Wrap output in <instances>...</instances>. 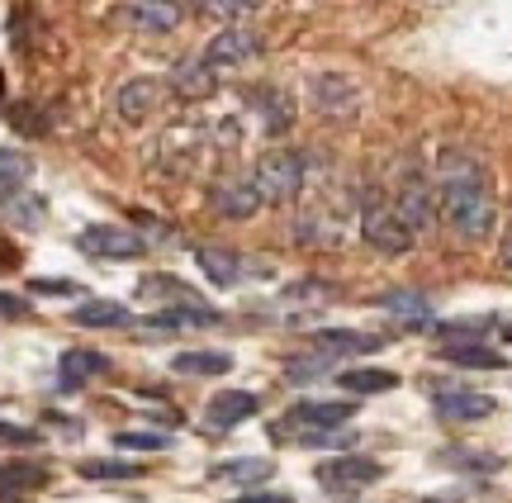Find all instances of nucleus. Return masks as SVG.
<instances>
[{
    "label": "nucleus",
    "mask_w": 512,
    "mask_h": 503,
    "mask_svg": "<svg viewBox=\"0 0 512 503\" xmlns=\"http://www.w3.org/2000/svg\"><path fill=\"white\" fill-rule=\"evenodd\" d=\"M309 105L323 114V119H351V114L361 110V91H356V81L342 72H313Z\"/></svg>",
    "instance_id": "0eeeda50"
},
{
    "label": "nucleus",
    "mask_w": 512,
    "mask_h": 503,
    "mask_svg": "<svg viewBox=\"0 0 512 503\" xmlns=\"http://www.w3.org/2000/svg\"><path fill=\"white\" fill-rule=\"evenodd\" d=\"M195 261H200V271L219 290H233L242 276H247V257H238V252H228V247H195Z\"/></svg>",
    "instance_id": "a211bd4d"
},
{
    "label": "nucleus",
    "mask_w": 512,
    "mask_h": 503,
    "mask_svg": "<svg viewBox=\"0 0 512 503\" xmlns=\"http://www.w3.org/2000/svg\"><path fill=\"white\" fill-rule=\"evenodd\" d=\"M261 34H252V29H223V34H214L209 43H204V62L214 67V72H223V67H247V62H256L261 57Z\"/></svg>",
    "instance_id": "6e6552de"
},
{
    "label": "nucleus",
    "mask_w": 512,
    "mask_h": 503,
    "mask_svg": "<svg viewBox=\"0 0 512 503\" xmlns=\"http://www.w3.org/2000/svg\"><path fill=\"white\" fill-rule=\"evenodd\" d=\"M252 186H256V195H261V205H290V200H299V190L309 186L304 152H294V148L261 152L252 167Z\"/></svg>",
    "instance_id": "f03ea898"
},
{
    "label": "nucleus",
    "mask_w": 512,
    "mask_h": 503,
    "mask_svg": "<svg viewBox=\"0 0 512 503\" xmlns=\"http://www.w3.org/2000/svg\"><path fill=\"white\" fill-rule=\"evenodd\" d=\"M261 0H195V10L209 19H242V15H252Z\"/></svg>",
    "instance_id": "473e14b6"
},
{
    "label": "nucleus",
    "mask_w": 512,
    "mask_h": 503,
    "mask_svg": "<svg viewBox=\"0 0 512 503\" xmlns=\"http://www.w3.org/2000/svg\"><path fill=\"white\" fill-rule=\"evenodd\" d=\"M256 409H261V399L252 390H219L204 409V423H209V432H228L238 428L242 418H252Z\"/></svg>",
    "instance_id": "ddd939ff"
},
{
    "label": "nucleus",
    "mask_w": 512,
    "mask_h": 503,
    "mask_svg": "<svg viewBox=\"0 0 512 503\" xmlns=\"http://www.w3.org/2000/svg\"><path fill=\"white\" fill-rule=\"evenodd\" d=\"M29 176H34V162L15 148H0V200H10L19 190H29Z\"/></svg>",
    "instance_id": "a878e982"
},
{
    "label": "nucleus",
    "mask_w": 512,
    "mask_h": 503,
    "mask_svg": "<svg viewBox=\"0 0 512 503\" xmlns=\"http://www.w3.org/2000/svg\"><path fill=\"white\" fill-rule=\"evenodd\" d=\"M361 238H366L380 257H403L418 233L399 219V209L389 205V195H380L375 186H366L361 190Z\"/></svg>",
    "instance_id": "7ed1b4c3"
},
{
    "label": "nucleus",
    "mask_w": 512,
    "mask_h": 503,
    "mask_svg": "<svg viewBox=\"0 0 512 503\" xmlns=\"http://www.w3.org/2000/svg\"><path fill=\"white\" fill-rule=\"evenodd\" d=\"M214 323H219V309L209 304H176V309H157L143 318L147 333H185V328H214Z\"/></svg>",
    "instance_id": "dca6fc26"
},
{
    "label": "nucleus",
    "mask_w": 512,
    "mask_h": 503,
    "mask_svg": "<svg viewBox=\"0 0 512 503\" xmlns=\"http://www.w3.org/2000/svg\"><path fill=\"white\" fill-rule=\"evenodd\" d=\"M29 314H34V304H29V299L5 295V290H0V318H29Z\"/></svg>",
    "instance_id": "58836bf2"
},
{
    "label": "nucleus",
    "mask_w": 512,
    "mask_h": 503,
    "mask_svg": "<svg viewBox=\"0 0 512 503\" xmlns=\"http://www.w3.org/2000/svg\"><path fill=\"white\" fill-rule=\"evenodd\" d=\"M337 385L351 394H384L399 385V375L394 371H380V366H361V371H342L337 375Z\"/></svg>",
    "instance_id": "c85d7f7f"
},
{
    "label": "nucleus",
    "mask_w": 512,
    "mask_h": 503,
    "mask_svg": "<svg viewBox=\"0 0 512 503\" xmlns=\"http://www.w3.org/2000/svg\"><path fill=\"white\" fill-rule=\"evenodd\" d=\"M0 209H5L19 228H38L43 224V214H48V205H43L38 195H29V190H19V195H10V200H0Z\"/></svg>",
    "instance_id": "c756f323"
},
{
    "label": "nucleus",
    "mask_w": 512,
    "mask_h": 503,
    "mask_svg": "<svg viewBox=\"0 0 512 503\" xmlns=\"http://www.w3.org/2000/svg\"><path fill=\"white\" fill-rule=\"evenodd\" d=\"M389 318H399L403 328H427L432 323V304H427V295H418V290H389V295L375 299Z\"/></svg>",
    "instance_id": "6ab92c4d"
},
{
    "label": "nucleus",
    "mask_w": 512,
    "mask_h": 503,
    "mask_svg": "<svg viewBox=\"0 0 512 503\" xmlns=\"http://www.w3.org/2000/svg\"><path fill=\"white\" fill-rule=\"evenodd\" d=\"M0 100H5V81H0Z\"/></svg>",
    "instance_id": "c03bdc74"
},
{
    "label": "nucleus",
    "mask_w": 512,
    "mask_h": 503,
    "mask_svg": "<svg viewBox=\"0 0 512 503\" xmlns=\"http://www.w3.org/2000/svg\"><path fill=\"white\" fill-rule=\"evenodd\" d=\"M209 209L219 219H233V224L252 219L256 209H261V195H256L252 176H223V181H214L209 186Z\"/></svg>",
    "instance_id": "1a4fd4ad"
},
{
    "label": "nucleus",
    "mask_w": 512,
    "mask_h": 503,
    "mask_svg": "<svg viewBox=\"0 0 512 503\" xmlns=\"http://www.w3.org/2000/svg\"><path fill=\"white\" fill-rule=\"evenodd\" d=\"M233 503H294L290 494H271V489H252V494H238Z\"/></svg>",
    "instance_id": "a19ab883"
},
{
    "label": "nucleus",
    "mask_w": 512,
    "mask_h": 503,
    "mask_svg": "<svg viewBox=\"0 0 512 503\" xmlns=\"http://www.w3.org/2000/svg\"><path fill=\"white\" fill-rule=\"evenodd\" d=\"M10 119H15V129H19V133H43V129H48V124H43V119L34 114V105H19V110L10 114Z\"/></svg>",
    "instance_id": "ea45409f"
},
{
    "label": "nucleus",
    "mask_w": 512,
    "mask_h": 503,
    "mask_svg": "<svg viewBox=\"0 0 512 503\" xmlns=\"http://www.w3.org/2000/svg\"><path fill=\"white\" fill-rule=\"evenodd\" d=\"M337 290H332L328 280H299V285H290L285 290V299H309V304H318V299H332Z\"/></svg>",
    "instance_id": "e433bc0d"
},
{
    "label": "nucleus",
    "mask_w": 512,
    "mask_h": 503,
    "mask_svg": "<svg viewBox=\"0 0 512 503\" xmlns=\"http://www.w3.org/2000/svg\"><path fill=\"white\" fill-rule=\"evenodd\" d=\"M29 290L34 295H81L76 280H29Z\"/></svg>",
    "instance_id": "4c0bfd02"
},
{
    "label": "nucleus",
    "mask_w": 512,
    "mask_h": 503,
    "mask_svg": "<svg viewBox=\"0 0 512 503\" xmlns=\"http://www.w3.org/2000/svg\"><path fill=\"white\" fill-rule=\"evenodd\" d=\"M53 480L48 466H34V461H10V466H0V499H15V494H34Z\"/></svg>",
    "instance_id": "5701e85b"
},
{
    "label": "nucleus",
    "mask_w": 512,
    "mask_h": 503,
    "mask_svg": "<svg viewBox=\"0 0 512 503\" xmlns=\"http://www.w3.org/2000/svg\"><path fill=\"white\" fill-rule=\"evenodd\" d=\"M275 475L271 461H261V456H242V461H223L214 470V480H228V485H266Z\"/></svg>",
    "instance_id": "bb28decb"
},
{
    "label": "nucleus",
    "mask_w": 512,
    "mask_h": 503,
    "mask_svg": "<svg viewBox=\"0 0 512 503\" xmlns=\"http://www.w3.org/2000/svg\"><path fill=\"white\" fill-rule=\"evenodd\" d=\"M380 342H384V337L356 333V328H323V333H313V352L356 356V352H380Z\"/></svg>",
    "instance_id": "aec40b11"
},
{
    "label": "nucleus",
    "mask_w": 512,
    "mask_h": 503,
    "mask_svg": "<svg viewBox=\"0 0 512 503\" xmlns=\"http://www.w3.org/2000/svg\"><path fill=\"white\" fill-rule=\"evenodd\" d=\"M214 86H219V76H214V67H209L204 57L181 62V67L171 72V91L181 95V100H204V95H214Z\"/></svg>",
    "instance_id": "4be33fe9"
},
{
    "label": "nucleus",
    "mask_w": 512,
    "mask_h": 503,
    "mask_svg": "<svg viewBox=\"0 0 512 503\" xmlns=\"http://www.w3.org/2000/svg\"><path fill=\"white\" fill-rule=\"evenodd\" d=\"M181 0H133L128 5V24L138 34H171L181 24Z\"/></svg>",
    "instance_id": "f3484780"
},
{
    "label": "nucleus",
    "mask_w": 512,
    "mask_h": 503,
    "mask_svg": "<svg viewBox=\"0 0 512 503\" xmlns=\"http://www.w3.org/2000/svg\"><path fill=\"white\" fill-rule=\"evenodd\" d=\"M389 205L399 209V219L413 228V233H427V228L437 224V190H432V181L422 176V167L413 162V157L399 162V171H394Z\"/></svg>",
    "instance_id": "20e7f679"
},
{
    "label": "nucleus",
    "mask_w": 512,
    "mask_h": 503,
    "mask_svg": "<svg viewBox=\"0 0 512 503\" xmlns=\"http://www.w3.org/2000/svg\"><path fill=\"white\" fill-rule=\"evenodd\" d=\"M43 432L38 428H19V423H0V451L5 447H38Z\"/></svg>",
    "instance_id": "c9c22d12"
},
{
    "label": "nucleus",
    "mask_w": 512,
    "mask_h": 503,
    "mask_svg": "<svg viewBox=\"0 0 512 503\" xmlns=\"http://www.w3.org/2000/svg\"><path fill=\"white\" fill-rule=\"evenodd\" d=\"M441 356L451 366H470V371H503L508 366V356L484 347V342H451V347H441Z\"/></svg>",
    "instance_id": "b1692460"
},
{
    "label": "nucleus",
    "mask_w": 512,
    "mask_h": 503,
    "mask_svg": "<svg viewBox=\"0 0 512 503\" xmlns=\"http://www.w3.org/2000/svg\"><path fill=\"white\" fill-rule=\"evenodd\" d=\"M503 261L512 266V228H508V243H503Z\"/></svg>",
    "instance_id": "79ce46f5"
},
{
    "label": "nucleus",
    "mask_w": 512,
    "mask_h": 503,
    "mask_svg": "<svg viewBox=\"0 0 512 503\" xmlns=\"http://www.w3.org/2000/svg\"><path fill=\"white\" fill-rule=\"evenodd\" d=\"M437 209L441 219L451 224V233L456 238H465V243H484L489 233H494V186H489V171H484V162L479 157H470V152L460 148H446L437 157Z\"/></svg>",
    "instance_id": "f257e3e1"
},
{
    "label": "nucleus",
    "mask_w": 512,
    "mask_h": 503,
    "mask_svg": "<svg viewBox=\"0 0 512 503\" xmlns=\"http://www.w3.org/2000/svg\"><path fill=\"white\" fill-rule=\"evenodd\" d=\"M351 413H356V404H347V399H304V404H294L285 413L280 428H304V432L342 428V423H351Z\"/></svg>",
    "instance_id": "9d476101"
},
{
    "label": "nucleus",
    "mask_w": 512,
    "mask_h": 503,
    "mask_svg": "<svg viewBox=\"0 0 512 503\" xmlns=\"http://www.w3.org/2000/svg\"><path fill=\"white\" fill-rule=\"evenodd\" d=\"M81 470V480H138L143 466H133V461H86Z\"/></svg>",
    "instance_id": "2f4dec72"
},
{
    "label": "nucleus",
    "mask_w": 512,
    "mask_h": 503,
    "mask_svg": "<svg viewBox=\"0 0 512 503\" xmlns=\"http://www.w3.org/2000/svg\"><path fill=\"white\" fill-rule=\"evenodd\" d=\"M138 299H162L166 309H176V304H204V299L176 276H143L138 280Z\"/></svg>",
    "instance_id": "393cba45"
},
{
    "label": "nucleus",
    "mask_w": 512,
    "mask_h": 503,
    "mask_svg": "<svg viewBox=\"0 0 512 503\" xmlns=\"http://www.w3.org/2000/svg\"><path fill=\"white\" fill-rule=\"evenodd\" d=\"M418 503H451V499H418Z\"/></svg>",
    "instance_id": "37998d69"
},
{
    "label": "nucleus",
    "mask_w": 512,
    "mask_h": 503,
    "mask_svg": "<svg viewBox=\"0 0 512 503\" xmlns=\"http://www.w3.org/2000/svg\"><path fill=\"white\" fill-rule=\"evenodd\" d=\"M384 480V466L380 461H370V456H332L318 466V485L337 494V499H351V494H361L366 485H380Z\"/></svg>",
    "instance_id": "423d86ee"
},
{
    "label": "nucleus",
    "mask_w": 512,
    "mask_h": 503,
    "mask_svg": "<svg viewBox=\"0 0 512 503\" xmlns=\"http://www.w3.org/2000/svg\"><path fill=\"white\" fill-rule=\"evenodd\" d=\"M432 409H437L441 423H475V418H489V413H494V399L479 390H437Z\"/></svg>",
    "instance_id": "4468645a"
},
{
    "label": "nucleus",
    "mask_w": 512,
    "mask_h": 503,
    "mask_svg": "<svg viewBox=\"0 0 512 503\" xmlns=\"http://www.w3.org/2000/svg\"><path fill=\"white\" fill-rule=\"evenodd\" d=\"M332 366H337V356L309 352V356H290V361H285V375H290L294 385H304V380H318V375H328Z\"/></svg>",
    "instance_id": "7c9ffc66"
},
{
    "label": "nucleus",
    "mask_w": 512,
    "mask_h": 503,
    "mask_svg": "<svg viewBox=\"0 0 512 503\" xmlns=\"http://www.w3.org/2000/svg\"><path fill=\"white\" fill-rule=\"evenodd\" d=\"M76 247L95 261H138L147 252V238L124 224H91L76 233Z\"/></svg>",
    "instance_id": "39448f33"
},
{
    "label": "nucleus",
    "mask_w": 512,
    "mask_h": 503,
    "mask_svg": "<svg viewBox=\"0 0 512 503\" xmlns=\"http://www.w3.org/2000/svg\"><path fill=\"white\" fill-rule=\"evenodd\" d=\"M76 328H133V314H128L119 299H81L72 309Z\"/></svg>",
    "instance_id": "412c9836"
},
{
    "label": "nucleus",
    "mask_w": 512,
    "mask_h": 503,
    "mask_svg": "<svg viewBox=\"0 0 512 503\" xmlns=\"http://www.w3.org/2000/svg\"><path fill=\"white\" fill-rule=\"evenodd\" d=\"M171 371L176 375H228L233 371V356L228 352H181V356H171Z\"/></svg>",
    "instance_id": "cd10ccee"
},
{
    "label": "nucleus",
    "mask_w": 512,
    "mask_h": 503,
    "mask_svg": "<svg viewBox=\"0 0 512 503\" xmlns=\"http://www.w3.org/2000/svg\"><path fill=\"white\" fill-rule=\"evenodd\" d=\"M157 105H162V81H152V76H133V81H124L119 95H114V110H119L124 124H143Z\"/></svg>",
    "instance_id": "f8f14e48"
},
{
    "label": "nucleus",
    "mask_w": 512,
    "mask_h": 503,
    "mask_svg": "<svg viewBox=\"0 0 512 503\" xmlns=\"http://www.w3.org/2000/svg\"><path fill=\"white\" fill-rule=\"evenodd\" d=\"M299 442H304V447H351L356 432L351 428H318V432H299Z\"/></svg>",
    "instance_id": "f704fd0d"
},
{
    "label": "nucleus",
    "mask_w": 512,
    "mask_h": 503,
    "mask_svg": "<svg viewBox=\"0 0 512 503\" xmlns=\"http://www.w3.org/2000/svg\"><path fill=\"white\" fill-rule=\"evenodd\" d=\"M105 371H110V356H105V352L72 347V352H62V361H57V390L76 394L86 380H95V375H105Z\"/></svg>",
    "instance_id": "9b49d317"
},
{
    "label": "nucleus",
    "mask_w": 512,
    "mask_h": 503,
    "mask_svg": "<svg viewBox=\"0 0 512 503\" xmlns=\"http://www.w3.org/2000/svg\"><path fill=\"white\" fill-rule=\"evenodd\" d=\"M114 447L119 451H166L171 437H166V432H114Z\"/></svg>",
    "instance_id": "72a5a7b5"
},
{
    "label": "nucleus",
    "mask_w": 512,
    "mask_h": 503,
    "mask_svg": "<svg viewBox=\"0 0 512 503\" xmlns=\"http://www.w3.org/2000/svg\"><path fill=\"white\" fill-rule=\"evenodd\" d=\"M247 105L256 110V119H261L266 133H285L294 124V100H290V91H280V86H252V91H247Z\"/></svg>",
    "instance_id": "2eb2a0df"
}]
</instances>
